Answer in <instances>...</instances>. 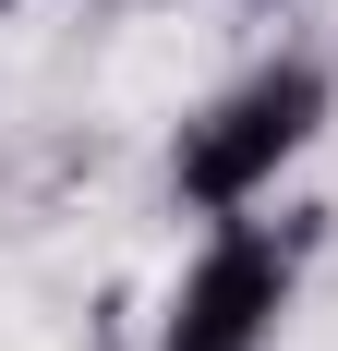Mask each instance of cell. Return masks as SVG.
Instances as JSON below:
<instances>
[{
  "mask_svg": "<svg viewBox=\"0 0 338 351\" xmlns=\"http://www.w3.org/2000/svg\"><path fill=\"white\" fill-rule=\"evenodd\" d=\"M302 291H314V218H290V206L194 218L157 315H145V351H290Z\"/></svg>",
  "mask_w": 338,
  "mask_h": 351,
  "instance_id": "2",
  "label": "cell"
},
{
  "mask_svg": "<svg viewBox=\"0 0 338 351\" xmlns=\"http://www.w3.org/2000/svg\"><path fill=\"white\" fill-rule=\"evenodd\" d=\"M326 134H338L326 49H254L242 73H218V85L169 121V206H181V218L290 206V182L314 170Z\"/></svg>",
  "mask_w": 338,
  "mask_h": 351,
  "instance_id": "1",
  "label": "cell"
},
{
  "mask_svg": "<svg viewBox=\"0 0 338 351\" xmlns=\"http://www.w3.org/2000/svg\"><path fill=\"white\" fill-rule=\"evenodd\" d=\"M25 12H49V0H0V36H12V25H25Z\"/></svg>",
  "mask_w": 338,
  "mask_h": 351,
  "instance_id": "3",
  "label": "cell"
}]
</instances>
